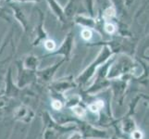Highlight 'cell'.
I'll use <instances>...</instances> for the list:
<instances>
[{"instance_id": "cell-3", "label": "cell", "mask_w": 149, "mask_h": 139, "mask_svg": "<svg viewBox=\"0 0 149 139\" xmlns=\"http://www.w3.org/2000/svg\"><path fill=\"white\" fill-rule=\"evenodd\" d=\"M45 48L48 49V50H53L56 47V45L54 43V41H52V40H47V42L45 43Z\"/></svg>"}, {"instance_id": "cell-7", "label": "cell", "mask_w": 149, "mask_h": 139, "mask_svg": "<svg viewBox=\"0 0 149 139\" xmlns=\"http://www.w3.org/2000/svg\"><path fill=\"white\" fill-rule=\"evenodd\" d=\"M52 107L54 108L55 110H60L61 108H62V104H61V102L58 101V100H55L53 101L52 103Z\"/></svg>"}, {"instance_id": "cell-1", "label": "cell", "mask_w": 149, "mask_h": 139, "mask_svg": "<svg viewBox=\"0 0 149 139\" xmlns=\"http://www.w3.org/2000/svg\"><path fill=\"white\" fill-rule=\"evenodd\" d=\"M104 107V103H103L102 101H97L95 102V104H92L89 106V109L92 110V111H94V112H96V111H98L101 108Z\"/></svg>"}, {"instance_id": "cell-4", "label": "cell", "mask_w": 149, "mask_h": 139, "mask_svg": "<svg viewBox=\"0 0 149 139\" xmlns=\"http://www.w3.org/2000/svg\"><path fill=\"white\" fill-rule=\"evenodd\" d=\"M73 111L76 113L78 116H84L85 114V110L83 109V108H81V107H75L74 109H73Z\"/></svg>"}, {"instance_id": "cell-6", "label": "cell", "mask_w": 149, "mask_h": 139, "mask_svg": "<svg viewBox=\"0 0 149 139\" xmlns=\"http://www.w3.org/2000/svg\"><path fill=\"white\" fill-rule=\"evenodd\" d=\"M133 139H142L143 138V133L140 131H134L132 135Z\"/></svg>"}, {"instance_id": "cell-2", "label": "cell", "mask_w": 149, "mask_h": 139, "mask_svg": "<svg viewBox=\"0 0 149 139\" xmlns=\"http://www.w3.org/2000/svg\"><path fill=\"white\" fill-rule=\"evenodd\" d=\"M81 36H83L84 39L85 40H88L91 38L92 36V33H91V31L88 30V29H84L83 32H81Z\"/></svg>"}, {"instance_id": "cell-5", "label": "cell", "mask_w": 149, "mask_h": 139, "mask_svg": "<svg viewBox=\"0 0 149 139\" xmlns=\"http://www.w3.org/2000/svg\"><path fill=\"white\" fill-rule=\"evenodd\" d=\"M105 29L107 33H109V34H112L113 32L115 31V27H114V25L113 24H110V23H107L106 24V26H105Z\"/></svg>"}]
</instances>
